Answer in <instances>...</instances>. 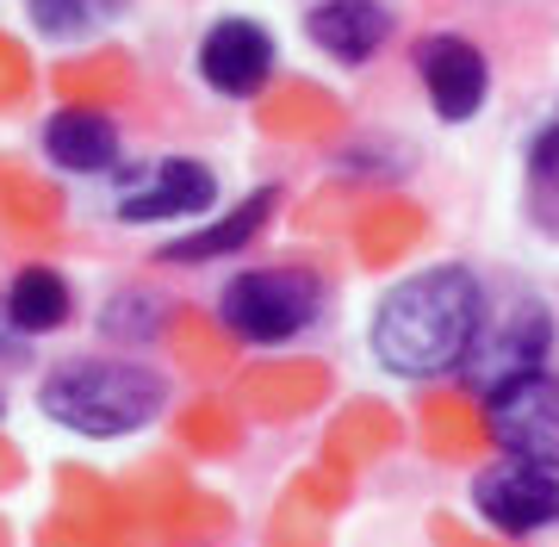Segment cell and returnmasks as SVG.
<instances>
[{
    "label": "cell",
    "mask_w": 559,
    "mask_h": 547,
    "mask_svg": "<svg viewBox=\"0 0 559 547\" xmlns=\"http://www.w3.org/2000/svg\"><path fill=\"white\" fill-rule=\"evenodd\" d=\"M485 281L460 262H436L423 274H404L399 286H385L380 311H373V361L392 380H436L466 361V348L485 324Z\"/></svg>",
    "instance_id": "6da1fadb"
},
{
    "label": "cell",
    "mask_w": 559,
    "mask_h": 547,
    "mask_svg": "<svg viewBox=\"0 0 559 547\" xmlns=\"http://www.w3.org/2000/svg\"><path fill=\"white\" fill-rule=\"evenodd\" d=\"M168 405V380L138 361H106V355H75L57 361L38 380V411L50 424L75 429L87 442H119L150 429Z\"/></svg>",
    "instance_id": "7a4b0ae2"
},
{
    "label": "cell",
    "mask_w": 559,
    "mask_h": 547,
    "mask_svg": "<svg viewBox=\"0 0 559 547\" xmlns=\"http://www.w3.org/2000/svg\"><path fill=\"white\" fill-rule=\"evenodd\" d=\"M323 281L311 267H249L218 293V324L249 348H286L318 324Z\"/></svg>",
    "instance_id": "3957f363"
},
{
    "label": "cell",
    "mask_w": 559,
    "mask_h": 547,
    "mask_svg": "<svg viewBox=\"0 0 559 547\" xmlns=\"http://www.w3.org/2000/svg\"><path fill=\"white\" fill-rule=\"evenodd\" d=\"M485 429L503 461L559 466V373L535 367L485 392Z\"/></svg>",
    "instance_id": "277c9868"
},
{
    "label": "cell",
    "mask_w": 559,
    "mask_h": 547,
    "mask_svg": "<svg viewBox=\"0 0 559 547\" xmlns=\"http://www.w3.org/2000/svg\"><path fill=\"white\" fill-rule=\"evenodd\" d=\"M547 348H554V311L540 299H510L503 311H485L479 336H473V348H466V361L454 373L485 399L491 385L547 367Z\"/></svg>",
    "instance_id": "5b68a950"
},
{
    "label": "cell",
    "mask_w": 559,
    "mask_h": 547,
    "mask_svg": "<svg viewBox=\"0 0 559 547\" xmlns=\"http://www.w3.org/2000/svg\"><path fill=\"white\" fill-rule=\"evenodd\" d=\"M423 82V100L441 124H473L491 100V57H485L473 38L460 32H429L417 38V57H411Z\"/></svg>",
    "instance_id": "8992f818"
},
{
    "label": "cell",
    "mask_w": 559,
    "mask_h": 547,
    "mask_svg": "<svg viewBox=\"0 0 559 547\" xmlns=\"http://www.w3.org/2000/svg\"><path fill=\"white\" fill-rule=\"evenodd\" d=\"M274 32L249 13H224V20L205 25L200 50H193V69L200 82L218 94V100H255L261 87L274 82Z\"/></svg>",
    "instance_id": "52a82bcc"
},
{
    "label": "cell",
    "mask_w": 559,
    "mask_h": 547,
    "mask_svg": "<svg viewBox=\"0 0 559 547\" xmlns=\"http://www.w3.org/2000/svg\"><path fill=\"white\" fill-rule=\"evenodd\" d=\"M473 504L498 535H540L559 523V466L535 461H498L473 479Z\"/></svg>",
    "instance_id": "ba28073f"
},
{
    "label": "cell",
    "mask_w": 559,
    "mask_h": 547,
    "mask_svg": "<svg viewBox=\"0 0 559 547\" xmlns=\"http://www.w3.org/2000/svg\"><path fill=\"white\" fill-rule=\"evenodd\" d=\"M218 205V168L200 156H168L131 175L119 193V224H175V218H205Z\"/></svg>",
    "instance_id": "9c48e42d"
},
{
    "label": "cell",
    "mask_w": 559,
    "mask_h": 547,
    "mask_svg": "<svg viewBox=\"0 0 559 547\" xmlns=\"http://www.w3.org/2000/svg\"><path fill=\"white\" fill-rule=\"evenodd\" d=\"M305 38L318 44L330 62L360 69L392 44V7L385 0H318L305 13Z\"/></svg>",
    "instance_id": "30bf717a"
},
{
    "label": "cell",
    "mask_w": 559,
    "mask_h": 547,
    "mask_svg": "<svg viewBox=\"0 0 559 547\" xmlns=\"http://www.w3.org/2000/svg\"><path fill=\"white\" fill-rule=\"evenodd\" d=\"M44 156L62 175H106V168H119L124 143H119V124L106 119V112H94V106H57L44 119Z\"/></svg>",
    "instance_id": "8fae6325"
},
{
    "label": "cell",
    "mask_w": 559,
    "mask_h": 547,
    "mask_svg": "<svg viewBox=\"0 0 559 547\" xmlns=\"http://www.w3.org/2000/svg\"><path fill=\"white\" fill-rule=\"evenodd\" d=\"M274 212H280V187H255V193H249V200H237L218 224H200V230L175 237V243L162 249V262L193 267V262H218V255H237V249H249L261 230H267V218H274Z\"/></svg>",
    "instance_id": "7c38bea8"
},
{
    "label": "cell",
    "mask_w": 559,
    "mask_h": 547,
    "mask_svg": "<svg viewBox=\"0 0 559 547\" xmlns=\"http://www.w3.org/2000/svg\"><path fill=\"white\" fill-rule=\"evenodd\" d=\"M0 305H7V324L20 330L25 343H38V336H57L69 318H75V286L62 281L57 267H20L13 281H7V293H0Z\"/></svg>",
    "instance_id": "4fadbf2b"
},
{
    "label": "cell",
    "mask_w": 559,
    "mask_h": 547,
    "mask_svg": "<svg viewBox=\"0 0 559 547\" xmlns=\"http://www.w3.org/2000/svg\"><path fill=\"white\" fill-rule=\"evenodd\" d=\"M522 205L547 237H559V100L522 150Z\"/></svg>",
    "instance_id": "5bb4252c"
},
{
    "label": "cell",
    "mask_w": 559,
    "mask_h": 547,
    "mask_svg": "<svg viewBox=\"0 0 559 547\" xmlns=\"http://www.w3.org/2000/svg\"><path fill=\"white\" fill-rule=\"evenodd\" d=\"M124 7L131 0H25V20L50 44H87V38H100Z\"/></svg>",
    "instance_id": "9a60e30c"
},
{
    "label": "cell",
    "mask_w": 559,
    "mask_h": 547,
    "mask_svg": "<svg viewBox=\"0 0 559 547\" xmlns=\"http://www.w3.org/2000/svg\"><path fill=\"white\" fill-rule=\"evenodd\" d=\"M162 324V305L143 299V293H119V299L100 311V330L106 336H124V343H150Z\"/></svg>",
    "instance_id": "2e32d148"
},
{
    "label": "cell",
    "mask_w": 559,
    "mask_h": 547,
    "mask_svg": "<svg viewBox=\"0 0 559 547\" xmlns=\"http://www.w3.org/2000/svg\"><path fill=\"white\" fill-rule=\"evenodd\" d=\"M20 355H25V336H20L13 324H7V305H0V367L20 361Z\"/></svg>",
    "instance_id": "e0dca14e"
},
{
    "label": "cell",
    "mask_w": 559,
    "mask_h": 547,
    "mask_svg": "<svg viewBox=\"0 0 559 547\" xmlns=\"http://www.w3.org/2000/svg\"><path fill=\"white\" fill-rule=\"evenodd\" d=\"M0 417H7V399H0Z\"/></svg>",
    "instance_id": "ac0fdd59"
}]
</instances>
